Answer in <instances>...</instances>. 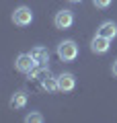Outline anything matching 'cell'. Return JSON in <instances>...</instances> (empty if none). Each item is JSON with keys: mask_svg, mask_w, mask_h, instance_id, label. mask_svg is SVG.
<instances>
[{"mask_svg": "<svg viewBox=\"0 0 117 123\" xmlns=\"http://www.w3.org/2000/svg\"><path fill=\"white\" fill-rule=\"evenodd\" d=\"M31 55H33V60L37 62V66H47V62H49V49L37 45V47L31 49Z\"/></svg>", "mask_w": 117, "mask_h": 123, "instance_id": "ba28073f", "label": "cell"}, {"mask_svg": "<svg viewBox=\"0 0 117 123\" xmlns=\"http://www.w3.org/2000/svg\"><path fill=\"white\" fill-rule=\"evenodd\" d=\"M56 51H58V57L62 62H74L78 57V45H76V41L66 39V41H60L58 43Z\"/></svg>", "mask_w": 117, "mask_h": 123, "instance_id": "6da1fadb", "label": "cell"}, {"mask_svg": "<svg viewBox=\"0 0 117 123\" xmlns=\"http://www.w3.org/2000/svg\"><path fill=\"white\" fill-rule=\"evenodd\" d=\"M109 43H111V39H107V37H103V35L97 33V35L92 37V41H91V51L92 53H107L109 51Z\"/></svg>", "mask_w": 117, "mask_h": 123, "instance_id": "8992f818", "label": "cell"}, {"mask_svg": "<svg viewBox=\"0 0 117 123\" xmlns=\"http://www.w3.org/2000/svg\"><path fill=\"white\" fill-rule=\"evenodd\" d=\"M14 68H17L21 74H31V72L37 68V62L33 60L31 53H21V55L14 60Z\"/></svg>", "mask_w": 117, "mask_h": 123, "instance_id": "3957f363", "label": "cell"}, {"mask_svg": "<svg viewBox=\"0 0 117 123\" xmlns=\"http://www.w3.org/2000/svg\"><path fill=\"white\" fill-rule=\"evenodd\" d=\"M111 2H113V0H92V4H95L97 8H109Z\"/></svg>", "mask_w": 117, "mask_h": 123, "instance_id": "7c38bea8", "label": "cell"}, {"mask_svg": "<svg viewBox=\"0 0 117 123\" xmlns=\"http://www.w3.org/2000/svg\"><path fill=\"white\" fill-rule=\"evenodd\" d=\"M68 2H74V4H76V2H82V0H68Z\"/></svg>", "mask_w": 117, "mask_h": 123, "instance_id": "5bb4252c", "label": "cell"}, {"mask_svg": "<svg viewBox=\"0 0 117 123\" xmlns=\"http://www.w3.org/2000/svg\"><path fill=\"white\" fill-rule=\"evenodd\" d=\"M27 101H29V94H27V90H17L13 97H10L8 105H10V109H25Z\"/></svg>", "mask_w": 117, "mask_h": 123, "instance_id": "52a82bcc", "label": "cell"}, {"mask_svg": "<svg viewBox=\"0 0 117 123\" xmlns=\"http://www.w3.org/2000/svg\"><path fill=\"white\" fill-rule=\"evenodd\" d=\"M25 121H27V123H43V121H45V117L39 113V111H31V113L25 117Z\"/></svg>", "mask_w": 117, "mask_h": 123, "instance_id": "8fae6325", "label": "cell"}, {"mask_svg": "<svg viewBox=\"0 0 117 123\" xmlns=\"http://www.w3.org/2000/svg\"><path fill=\"white\" fill-rule=\"evenodd\" d=\"M111 72H113V76H115V78H117V60L113 62V66H111Z\"/></svg>", "mask_w": 117, "mask_h": 123, "instance_id": "4fadbf2b", "label": "cell"}, {"mask_svg": "<svg viewBox=\"0 0 117 123\" xmlns=\"http://www.w3.org/2000/svg\"><path fill=\"white\" fill-rule=\"evenodd\" d=\"M76 88V76L70 72H62L58 76V90L60 92H72Z\"/></svg>", "mask_w": 117, "mask_h": 123, "instance_id": "5b68a950", "label": "cell"}, {"mask_svg": "<svg viewBox=\"0 0 117 123\" xmlns=\"http://www.w3.org/2000/svg\"><path fill=\"white\" fill-rule=\"evenodd\" d=\"M99 35H103V37H107V39H115L117 37V23H113V21H105V23H101V27H99Z\"/></svg>", "mask_w": 117, "mask_h": 123, "instance_id": "9c48e42d", "label": "cell"}, {"mask_svg": "<svg viewBox=\"0 0 117 123\" xmlns=\"http://www.w3.org/2000/svg\"><path fill=\"white\" fill-rule=\"evenodd\" d=\"M13 23L17 27H29L33 23V12L29 6H19L13 10Z\"/></svg>", "mask_w": 117, "mask_h": 123, "instance_id": "7a4b0ae2", "label": "cell"}, {"mask_svg": "<svg viewBox=\"0 0 117 123\" xmlns=\"http://www.w3.org/2000/svg\"><path fill=\"white\" fill-rule=\"evenodd\" d=\"M39 84H41L47 92H56V90H58V76H52V72H49L45 78L39 80Z\"/></svg>", "mask_w": 117, "mask_h": 123, "instance_id": "30bf717a", "label": "cell"}, {"mask_svg": "<svg viewBox=\"0 0 117 123\" xmlns=\"http://www.w3.org/2000/svg\"><path fill=\"white\" fill-rule=\"evenodd\" d=\"M53 25H56V29H70V27L74 25V12L72 10H68V8H64V10H58L56 12V17H53Z\"/></svg>", "mask_w": 117, "mask_h": 123, "instance_id": "277c9868", "label": "cell"}]
</instances>
